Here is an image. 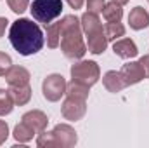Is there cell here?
<instances>
[{
	"label": "cell",
	"mask_w": 149,
	"mask_h": 148,
	"mask_svg": "<svg viewBox=\"0 0 149 148\" xmlns=\"http://www.w3.org/2000/svg\"><path fill=\"white\" fill-rule=\"evenodd\" d=\"M61 51L70 59H81L87 47L81 38V23L74 16H66L61 21Z\"/></svg>",
	"instance_id": "2"
},
{
	"label": "cell",
	"mask_w": 149,
	"mask_h": 148,
	"mask_svg": "<svg viewBox=\"0 0 149 148\" xmlns=\"http://www.w3.org/2000/svg\"><path fill=\"white\" fill-rule=\"evenodd\" d=\"M45 30H47V45L50 49H56L61 42V21L45 25Z\"/></svg>",
	"instance_id": "16"
},
{
	"label": "cell",
	"mask_w": 149,
	"mask_h": 148,
	"mask_svg": "<svg viewBox=\"0 0 149 148\" xmlns=\"http://www.w3.org/2000/svg\"><path fill=\"white\" fill-rule=\"evenodd\" d=\"M139 63H141V66H142V70H144L146 78H149V54L148 56H142V58L139 59Z\"/></svg>",
	"instance_id": "26"
},
{
	"label": "cell",
	"mask_w": 149,
	"mask_h": 148,
	"mask_svg": "<svg viewBox=\"0 0 149 148\" xmlns=\"http://www.w3.org/2000/svg\"><path fill=\"white\" fill-rule=\"evenodd\" d=\"M66 80L63 75H57V73H52L49 75L43 84H42V91H43V96L45 99L49 101H59L61 96L66 94Z\"/></svg>",
	"instance_id": "6"
},
{
	"label": "cell",
	"mask_w": 149,
	"mask_h": 148,
	"mask_svg": "<svg viewBox=\"0 0 149 148\" xmlns=\"http://www.w3.org/2000/svg\"><path fill=\"white\" fill-rule=\"evenodd\" d=\"M31 16L38 23L49 25L63 12V0H35L31 4Z\"/></svg>",
	"instance_id": "4"
},
{
	"label": "cell",
	"mask_w": 149,
	"mask_h": 148,
	"mask_svg": "<svg viewBox=\"0 0 149 148\" xmlns=\"http://www.w3.org/2000/svg\"><path fill=\"white\" fill-rule=\"evenodd\" d=\"M7 4H9V7H10L12 12H16V14H23V12L28 9L30 0H7Z\"/></svg>",
	"instance_id": "22"
},
{
	"label": "cell",
	"mask_w": 149,
	"mask_h": 148,
	"mask_svg": "<svg viewBox=\"0 0 149 148\" xmlns=\"http://www.w3.org/2000/svg\"><path fill=\"white\" fill-rule=\"evenodd\" d=\"M113 2H116V4H120V5H125L128 0H113Z\"/></svg>",
	"instance_id": "29"
},
{
	"label": "cell",
	"mask_w": 149,
	"mask_h": 148,
	"mask_svg": "<svg viewBox=\"0 0 149 148\" xmlns=\"http://www.w3.org/2000/svg\"><path fill=\"white\" fill-rule=\"evenodd\" d=\"M33 134H37V132H35L30 125H26L24 122L17 124V125H16V129H14V138H16L17 141H23V143L30 141V140L33 138Z\"/></svg>",
	"instance_id": "20"
},
{
	"label": "cell",
	"mask_w": 149,
	"mask_h": 148,
	"mask_svg": "<svg viewBox=\"0 0 149 148\" xmlns=\"http://www.w3.org/2000/svg\"><path fill=\"white\" fill-rule=\"evenodd\" d=\"M120 73L123 77L127 87H128V85H134V84H137V82H141L142 78H146L144 70H142V66H141L139 61H130V63L123 65V68L120 70Z\"/></svg>",
	"instance_id": "9"
},
{
	"label": "cell",
	"mask_w": 149,
	"mask_h": 148,
	"mask_svg": "<svg viewBox=\"0 0 149 148\" xmlns=\"http://www.w3.org/2000/svg\"><path fill=\"white\" fill-rule=\"evenodd\" d=\"M113 51H114L116 56H120V58H123V59H130V58H135V56L139 54L135 42L130 40V38H120V40H114Z\"/></svg>",
	"instance_id": "11"
},
{
	"label": "cell",
	"mask_w": 149,
	"mask_h": 148,
	"mask_svg": "<svg viewBox=\"0 0 149 148\" xmlns=\"http://www.w3.org/2000/svg\"><path fill=\"white\" fill-rule=\"evenodd\" d=\"M66 94L70 98H78V99H87L88 98V85L80 84L76 80H71L66 85Z\"/></svg>",
	"instance_id": "17"
},
{
	"label": "cell",
	"mask_w": 149,
	"mask_h": 148,
	"mask_svg": "<svg viewBox=\"0 0 149 148\" xmlns=\"http://www.w3.org/2000/svg\"><path fill=\"white\" fill-rule=\"evenodd\" d=\"M7 18H0V37L5 33V28H7Z\"/></svg>",
	"instance_id": "28"
},
{
	"label": "cell",
	"mask_w": 149,
	"mask_h": 148,
	"mask_svg": "<svg viewBox=\"0 0 149 148\" xmlns=\"http://www.w3.org/2000/svg\"><path fill=\"white\" fill-rule=\"evenodd\" d=\"M66 2L70 4V7H71V9H80V7L83 5V2H85V0H66Z\"/></svg>",
	"instance_id": "27"
},
{
	"label": "cell",
	"mask_w": 149,
	"mask_h": 148,
	"mask_svg": "<svg viewBox=\"0 0 149 148\" xmlns=\"http://www.w3.org/2000/svg\"><path fill=\"white\" fill-rule=\"evenodd\" d=\"M12 106H14V101H12L9 91L0 89V115H9L12 111Z\"/></svg>",
	"instance_id": "21"
},
{
	"label": "cell",
	"mask_w": 149,
	"mask_h": 148,
	"mask_svg": "<svg viewBox=\"0 0 149 148\" xmlns=\"http://www.w3.org/2000/svg\"><path fill=\"white\" fill-rule=\"evenodd\" d=\"M85 101L87 99H78V98H70L68 96V99L63 103V108H61L63 117L66 120H80L87 111Z\"/></svg>",
	"instance_id": "7"
},
{
	"label": "cell",
	"mask_w": 149,
	"mask_h": 148,
	"mask_svg": "<svg viewBox=\"0 0 149 148\" xmlns=\"http://www.w3.org/2000/svg\"><path fill=\"white\" fill-rule=\"evenodd\" d=\"M9 94H10L14 105L23 106V105H26V103L30 101V98H31V87H30L28 84H26V85H10Z\"/></svg>",
	"instance_id": "14"
},
{
	"label": "cell",
	"mask_w": 149,
	"mask_h": 148,
	"mask_svg": "<svg viewBox=\"0 0 149 148\" xmlns=\"http://www.w3.org/2000/svg\"><path fill=\"white\" fill-rule=\"evenodd\" d=\"M102 16H104V19H106L108 23H116V21H120L121 16H123L121 5L116 4V2H109V4H106L104 9H102Z\"/></svg>",
	"instance_id": "18"
},
{
	"label": "cell",
	"mask_w": 149,
	"mask_h": 148,
	"mask_svg": "<svg viewBox=\"0 0 149 148\" xmlns=\"http://www.w3.org/2000/svg\"><path fill=\"white\" fill-rule=\"evenodd\" d=\"M104 5H106L104 0H87V9H88V12H92V14L102 12Z\"/></svg>",
	"instance_id": "23"
},
{
	"label": "cell",
	"mask_w": 149,
	"mask_h": 148,
	"mask_svg": "<svg viewBox=\"0 0 149 148\" xmlns=\"http://www.w3.org/2000/svg\"><path fill=\"white\" fill-rule=\"evenodd\" d=\"M52 136H54V141H56V147H73L76 143V132L71 125H66V124H59L54 127L52 131Z\"/></svg>",
	"instance_id": "8"
},
{
	"label": "cell",
	"mask_w": 149,
	"mask_h": 148,
	"mask_svg": "<svg viewBox=\"0 0 149 148\" xmlns=\"http://www.w3.org/2000/svg\"><path fill=\"white\" fill-rule=\"evenodd\" d=\"M9 40H10L12 47H14L21 56L37 54L38 51H42L43 42H45L40 26H38L37 23H33L31 19H26V18L16 19V21L10 25Z\"/></svg>",
	"instance_id": "1"
},
{
	"label": "cell",
	"mask_w": 149,
	"mask_h": 148,
	"mask_svg": "<svg viewBox=\"0 0 149 148\" xmlns=\"http://www.w3.org/2000/svg\"><path fill=\"white\" fill-rule=\"evenodd\" d=\"M12 66V61H10V56L5 54V52H0V77L7 73V70Z\"/></svg>",
	"instance_id": "24"
},
{
	"label": "cell",
	"mask_w": 149,
	"mask_h": 148,
	"mask_svg": "<svg viewBox=\"0 0 149 148\" xmlns=\"http://www.w3.org/2000/svg\"><path fill=\"white\" fill-rule=\"evenodd\" d=\"M99 66L97 63L94 61H80L71 66V77L73 80L80 82V84H85V85H94L97 80H99Z\"/></svg>",
	"instance_id": "5"
},
{
	"label": "cell",
	"mask_w": 149,
	"mask_h": 148,
	"mask_svg": "<svg viewBox=\"0 0 149 148\" xmlns=\"http://www.w3.org/2000/svg\"><path fill=\"white\" fill-rule=\"evenodd\" d=\"M104 33H106L108 42H109V40H118L120 37L125 35V26H123L120 21H116V23H108L106 28H104Z\"/></svg>",
	"instance_id": "19"
},
{
	"label": "cell",
	"mask_w": 149,
	"mask_h": 148,
	"mask_svg": "<svg viewBox=\"0 0 149 148\" xmlns=\"http://www.w3.org/2000/svg\"><path fill=\"white\" fill-rule=\"evenodd\" d=\"M3 77L9 85H26L30 82V72L23 66H10Z\"/></svg>",
	"instance_id": "12"
},
{
	"label": "cell",
	"mask_w": 149,
	"mask_h": 148,
	"mask_svg": "<svg viewBox=\"0 0 149 148\" xmlns=\"http://www.w3.org/2000/svg\"><path fill=\"white\" fill-rule=\"evenodd\" d=\"M102 82H104V87H106L109 92H120L121 89L127 87V84H125L121 73H120V72H113V70L104 75Z\"/></svg>",
	"instance_id": "15"
},
{
	"label": "cell",
	"mask_w": 149,
	"mask_h": 148,
	"mask_svg": "<svg viewBox=\"0 0 149 148\" xmlns=\"http://www.w3.org/2000/svg\"><path fill=\"white\" fill-rule=\"evenodd\" d=\"M21 122H24V124H26V125H30V127H31V129H33L37 134H40V132H43V131H45L49 118H47V115H45L43 111L33 110V111H28V113H24Z\"/></svg>",
	"instance_id": "10"
},
{
	"label": "cell",
	"mask_w": 149,
	"mask_h": 148,
	"mask_svg": "<svg viewBox=\"0 0 149 148\" xmlns=\"http://www.w3.org/2000/svg\"><path fill=\"white\" fill-rule=\"evenodd\" d=\"M128 23H130V28L134 30H142V28H148L149 26V14L146 9L142 7H134L128 14Z\"/></svg>",
	"instance_id": "13"
},
{
	"label": "cell",
	"mask_w": 149,
	"mask_h": 148,
	"mask_svg": "<svg viewBox=\"0 0 149 148\" xmlns=\"http://www.w3.org/2000/svg\"><path fill=\"white\" fill-rule=\"evenodd\" d=\"M81 28L87 35V42H88V51L92 54H101L106 51L108 47V38L102 30V25L97 18V14L92 12H85L81 16Z\"/></svg>",
	"instance_id": "3"
},
{
	"label": "cell",
	"mask_w": 149,
	"mask_h": 148,
	"mask_svg": "<svg viewBox=\"0 0 149 148\" xmlns=\"http://www.w3.org/2000/svg\"><path fill=\"white\" fill-rule=\"evenodd\" d=\"M7 136H9V125L3 120H0V145L7 140Z\"/></svg>",
	"instance_id": "25"
}]
</instances>
